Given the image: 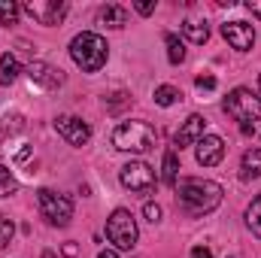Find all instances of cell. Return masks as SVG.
Instances as JSON below:
<instances>
[{
    "mask_svg": "<svg viewBox=\"0 0 261 258\" xmlns=\"http://www.w3.org/2000/svg\"><path fill=\"white\" fill-rule=\"evenodd\" d=\"M222 37H225L228 46L237 49V52H249V49L255 46V31H252V24H246V21H228V24H222Z\"/></svg>",
    "mask_w": 261,
    "mask_h": 258,
    "instance_id": "10",
    "label": "cell"
},
{
    "mask_svg": "<svg viewBox=\"0 0 261 258\" xmlns=\"http://www.w3.org/2000/svg\"><path fill=\"white\" fill-rule=\"evenodd\" d=\"M43 258H58L55 252H43Z\"/></svg>",
    "mask_w": 261,
    "mask_h": 258,
    "instance_id": "34",
    "label": "cell"
},
{
    "mask_svg": "<svg viewBox=\"0 0 261 258\" xmlns=\"http://www.w3.org/2000/svg\"><path fill=\"white\" fill-rule=\"evenodd\" d=\"M70 58H73V64L79 67L82 73H97L100 67L107 64V40L100 34L82 31L70 43Z\"/></svg>",
    "mask_w": 261,
    "mask_h": 258,
    "instance_id": "2",
    "label": "cell"
},
{
    "mask_svg": "<svg viewBox=\"0 0 261 258\" xmlns=\"http://www.w3.org/2000/svg\"><path fill=\"white\" fill-rule=\"evenodd\" d=\"M97 258H119V249H100Z\"/></svg>",
    "mask_w": 261,
    "mask_h": 258,
    "instance_id": "33",
    "label": "cell"
},
{
    "mask_svg": "<svg viewBox=\"0 0 261 258\" xmlns=\"http://www.w3.org/2000/svg\"><path fill=\"white\" fill-rule=\"evenodd\" d=\"M143 216H146V222L155 225V222H161V207H158L155 200H146V203H143Z\"/></svg>",
    "mask_w": 261,
    "mask_h": 258,
    "instance_id": "26",
    "label": "cell"
},
{
    "mask_svg": "<svg viewBox=\"0 0 261 258\" xmlns=\"http://www.w3.org/2000/svg\"><path fill=\"white\" fill-rule=\"evenodd\" d=\"M258 88H261V76H258Z\"/></svg>",
    "mask_w": 261,
    "mask_h": 258,
    "instance_id": "35",
    "label": "cell"
},
{
    "mask_svg": "<svg viewBox=\"0 0 261 258\" xmlns=\"http://www.w3.org/2000/svg\"><path fill=\"white\" fill-rule=\"evenodd\" d=\"M164 43H167V58H170V64H182V61H186V46H182V40H179L176 34H164Z\"/></svg>",
    "mask_w": 261,
    "mask_h": 258,
    "instance_id": "19",
    "label": "cell"
},
{
    "mask_svg": "<svg viewBox=\"0 0 261 258\" xmlns=\"http://www.w3.org/2000/svg\"><path fill=\"white\" fill-rule=\"evenodd\" d=\"M158 134L149 122H122L113 131V146L119 152H130V155H143L149 149H155Z\"/></svg>",
    "mask_w": 261,
    "mask_h": 258,
    "instance_id": "3",
    "label": "cell"
},
{
    "mask_svg": "<svg viewBox=\"0 0 261 258\" xmlns=\"http://www.w3.org/2000/svg\"><path fill=\"white\" fill-rule=\"evenodd\" d=\"M18 73H21V67H18V58L6 52V55L0 58V85H12V82L18 79Z\"/></svg>",
    "mask_w": 261,
    "mask_h": 258,
    "instance_id": "17",
    "label": "cell"
},
{
    "mask_svg": "<svg viewBox=\"0 0 261 258\" xmlns=\"http://www.w3.org/2000/svg\"><path fill=\"white\" fill-rule=\"evenodd\" d=\"M37 200H40V210L49 219V225H58V228L70 225V219H73V200L67 194H58V192H52V189H40Z\"/></svg>",
    "mask_w": 261,
    "mask_h": 258,
    "instance_id": "6",
    "label": "cell"
},
{
    "mask_svg": "<svg viewBox=\"0 0 261 258\" xmlns=\"http://www.w3.org/2000/svg\"><path fill=\"white\" fill-rule=\"evenodd\" d=\"M15 189H18V183L12 179V173L0 164V197H9V194H15Z\"/></svg>",
    "mask_w": 261,
    "mask_h": 258,
    "instance_id": "22",
    "label": "cell"
},
{
    "mask_svg": "<svg viewBox=\"0 0 261 258\" xmlns=\"http://www.w3.org/2000/svg\"><path fill=\"white\" fill-rule=\"evenodd\" d=\"M179 97H182V94H179V88H173V85H158V88H155V104H158V107H173Z\"/></svg>",
    "mask_w": 261,
    "mask_h": 258,
    "instance_id": "21",
    "label": "cell"
},
{
    "mask_svg": "<svg viewBox=\"0 0 261 258\" xmlns=\"http://www.w3.org/2000/svg\"><path fill=\"white\" fill-rule=\"evenodd\" d=\"M119 179H122V186L130 189V192H149L155 186V170L146 161H130V164L122 167Z\"/></svg>",
    "mask_w": 261,
    "mask_h": 258,
    "instance_id": "8",
    "label": "cell"
},
{
    "mask_svg": "<svg viewBox=\"0 0 261 258\" xmlns=\"http://www.w3.org/2000/svg\"><path fill=\"white\" fill-rule=\"evenodd\" d=\"M192 258H213V252H210L206 246H195V249H192Z\"/></svg>",
    "mask_w": 261,
    "mask_h": 258,
    "instance_id": "29",
    "label": "cell"
},
{
    "mask_svg": "<svg viewBox=\"0 0 261 258\" xmlns=\"http://www.w3.org/2000/svg\"><path fill=\"white\" fill-rule=\"evenodd\" d=\"M222 158H225V140L222 137L206 134V137L197 140V164L216 167V164H222Z\"/></svg>",
    "mask_w": 261,
    "mask_h": 258,
    "instance_id": "12",
    "label": "cell"
},
{
    "mask_svg": "<svg viewBox=\"0 0 261 258\" xmlns=\"http://www.w3.org/2000/svg\"><path fill=\"white\" fill-rule=\"evenodd\" d=\"M182 34H186L192 43H197V46H203V43L210 40V28H206V21H200V18H186V21H182Z\"/></svg>",
    "mask_w": 261,
    "mask_h": 258,
    "instance_id": "15",
    "label": "cell"
},
{
    "mask_svg": "<svg viewBox=\"0 0 261 258\" xmlns=\"http://www.w3.org/2000/svg\"><path fill=\"white\" fill-rule=\"evenodd\" d=\"M179 203L192 213V216H203L210 210H216L222 203V186L213 179H200V176H182L176 186Z\"/></svg>",
    "mask_w": 261,
    "mask_h": 258,
    "instance_id": "1",
    "label": "cell"
},
{
    "mask_svg": "<svg viewBox=\"0 0 261 258\" xmlns=\"http://www.w3.org/2000/svg\"><path fill=\"white\" fill-rule=\"evenodd\" d=\"M12 234H15V225H12L6 216H0V249H3V246H9Z\"/></svg>",
    "mask_w": 261,
    "mask_h": 258,
    "instance_id": "25",
    "label": "cell"
},
{
    "mask_svg": "<svg viewBox=\"0 0 261 258\" xmlns=\"http://www.w3.org/2000/svg\"><path fill=\"white\" fill-rule=\"evenodd\" d=\"M97 18H100V24H107V28H125V24H128V9L119 6V3H107V6H100Z\"/></svg>",
    "mask_w": 261,
    "mask_h": 258,
    "instance_id": "14",
    "label": "cell"
},
{
    "mask_svg": "<svg viewBox=\"0 0 261 258\" xmlns=\"http://www.w3.org/2000/svg\"><path fill=\"white\" fill-rule=\"evenodd\" d=\"M161 179H164L170 189L179 183V161H176V152H173V149L164 152V170H161Z\"/></svg>",
    "mask_w": 261,
    "mask_h": 258,
    "instance_id": "18",
    "label": "cell"
},
{
    "mask_svg": "<svg viewBox=\"0 0 261 258\" xmlns=\"http://www.w3.org/2000/svg\"><path fill=\"white\" fill-rule=\"evenodd\" d=\"M28 155H31V146H24V149H18V152H15V161H24Z\"/></svg>",
    "mask_w": 261,
    "mask_h": 258,
    "instance_id": "32",
    "label": "cell"
},
{
    "mask_svg": "<svg viewBox=\"0 0 261 258\" xmlns=\"http://www.w3.org/2000/svg\"><path fill=\"white\" fill-rule=\"evenodd\" d=\"M195 85H197V88H206V91H213V88H216V76H197Z\"/></svg>",
    "mask_w": 261,
    "mask_h": 258,
    "instance_id": "27",
    "label": "cell"
},
{
    "mask_svg": "<svg viewBox=\"0 0 261 258\" xmlns=\"http://www.w3.org/2000/svg\"><path fill=\"white\" fill-rule=\"evenodd\" d=\"M28 79H31V85H37L43 91H55L64 82V73L58 67L46 64V61H31L28 64Z\"/></svg>",
    "mask_w": 261,
    "mask_h": 258,
    "instance_id": "9",
    "label": "cell"
},
{
    "mask_svg": "<svg viewBox=\"0 0 261 258\" xmlns=\"http://www.w3.org/2000/svg\"><path fill=\"white\" fill-rule=\"evenodd\" d=\"M37 24H61V18L67 15V3H58V0H28L21 6Z\"/></svg>",
    "mask_w": 261,
    "mask_h": 258,
    "instance_id": "7",
    "label": "cell"
},
{
    "mask_svg": "<svg viewBox=\"0 0 261 258\" xmlns=\"http://www.w3.org/2000/svg\"><path fill=\"white\" fill-rule=\"evenodd\" d=\"M107 237H110V243L116 246V249H134L137 246V237H140V231H137V222H134V216H130V210H113V216L107 219Z\"/></svg>",
    "mask_w": 261,
    "mask_h": 258,
    "instance_id": "4",
    "label": "cell"
},
{
    "mask_svg": "<svg viewBox=\"0 0 261 258\" xmlns=\"http://www.w3.org/2000/svg\"><path fill=\"white\" fill-rule=\"evenodd\" d=\"M225 113H228L231 119H237L240 128L249 125V122H258L261 119V97L252 94L249 88H234V91L225 97Z\"/></svg>",
    "mask_w": 261,
    "mask_h": 258,
    "instance_id": "5",
    "label": "cell"
},
{
    "mask_svg": "<svg viewBox=\"0 0 261 258\" xmlns=\"http://www.w3.org/2000/svg\"><path fill=\"white\" fill-rule=\"evenodd\" d=\"M240 170H243V179H255V176H261V149H246V152H243Z\"/></svg>",
    "mask_w": 261,
    "mask_h": 258,
    "instance_id": "16",
    "label": "cell"
},
{
    "mask_svg": "<svg viewBox=\"0 0 261 258\" xmlns=\"http://www.w3.org/2000/svg\"><path fill=\"white\" fill-rule=\"evenodd\" d=\"M203 137V116H189L186 122H182V128L176 131V137H173V146L176 149H186V146H197V140Z\"/></svg>",
    "mask_w": 261,
    "mask_h": 258,
    "instance_id": "13",
    "label": "cell"
},
{
    "mask_svg": "<svg viewBox=\"0 0 261 258\" xmlns=\"http://www.w3.org/2000/svg\"><path fill=\"white\" fill-rule=\"evenodd\" d=\"M64 255L67 258H76V255H79V246H76V243H64Z\"/></svg>",
    "mask_w": 261,
    "mask_h": 258,
    "instance_id": "31",
    "label": "cell"
},
{
    "mask_svg": "<svg viewBox=\"0 0 261 258\" xmlns=\"http://www.w3.org/2000/svg\"><path fill=\"white\" fill-rule=\"evenodd\" d=\"M246 9H249L255 18H261V0H249V3H246Z\"/></svg>",
    "mask_w": 261,
    "mask_h": 258,
    "instance_id": "30",
    "label": "cell"
},
{
    "mask_svg": "<svg viewBox=\"0 0 261 258\" xmlns=\"http://www.w3.org/2000/svg\"><path fill=\"white\" fill-rule=\"evenodd\" d=\"M55 131L64 137L70 146H85L91 140V128L82 119H76V116H58L55 119Z\"/></svg>",
    "mask_w": 261,
    "mask_h": 258,
    "instance_id": "11",
    "label": "cell"
},
{
    "mask_svg": "<svg viewBox=\"0 0 261 258\" xmlns=\"http://www.w3.org/2000/svg\"><path fill=\"white\" fill-rule=\"evenodd\" d=\"M18 12H21V6H15V3H0V21H3V24H15V21H18Z\"/></svg>",
    "mask_w": 261,
    "mask_h": 258,
    "instance_id": "24",
    "label": "cell"
},
{
    "mask_svg": "<svg viewBox=\"0 0 261 258\" xmlns=\"http://www.w3.org/2000/svg\"><path fill=\"white\" fill-rule=\"evenodd\" d=\"M24 128V122H21V116H3V122H0V134L3 137H12L15 131Z\"/></svg>",
    "mask_w": 261,
    "mask_h": 258,
    "instance_id": "23",
    "label": "cell"
},
{
    "mask_svg": "<svg viewBox=\"0 0 261 258\" xmlns=\"http://www.w3.org/2000/svg\"><path fill=\"white\" fill-rule=\"evenodd\" d=\"M137 12H140V15H152V12H155V3H152V0H140V3H137Z\"/></svg>",
    "mask_w": 261,
    "mask_h": 258,
    "instance_id": "28",
    "label": "cell"
},
{
    "mask_svg": "<svg viewBox=\"0 0 261 258\" xmlns=\"http://www.w3.org/2000/svg\"><path fill=\"white\" fill-rule=\"evenodd\" d=\"M246 225H249V231L261 240V194L249 203V210H246Z\"/></svg>",
    "mask_w": 261,
    "mask_h": 258,
    "instance_id": "20",
    "label": "cell"
}]
</instances>
